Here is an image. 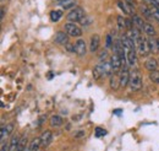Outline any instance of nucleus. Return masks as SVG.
Wrapping results in <instances>:
<instances>
[{
    "instance_id": "obj_1",
    "label": "nucleus",
    "mask_w": 159,
    "mask_h": 151,
    "mask_svg": "<svg viewBox=\"0 0 159 151\" xmlns=\"http://www.w3.org/2000/svg\"><path fill=\"white\" fill-rule=\"evenodd\" d=\"M130 89L131 91H139L142 87V76L139 69H134L130 74Z\"/></svg>"
},
{
    "instance_id": "obj_2",
    "label": "nucleus",
    "mask_w": 159,
    "mask_h": 151,
    "mask_svg": "<svg viewBox=\"0 0 159 151\" xmlns=\"http://www.w3.org/2000/svg\"><path fill=\"white\" fill-rule=\"evenodd\" d=\"M135 46H136V49L139 51V56H142V57H143V56H147V54L151 52L148 41L144 39L143 37H141V36L135 41Z\"/></svg>"
},
{
    "instance_id": "obj_3",
    "label": "nucleus",
    "mask_w": 159,
    "mask_h": 151,
    "mask_svg": "<svg viewBox=\"0 0 159 151\" xmlns=\"http://www.w3.org/2000/svg\"><path fill=\"white\" fill-rule=\"evenodd\" d=\"M84 17H86V14L82 7H74L67 15V20L70 22H81Z\"/></svg>"
},
{
    "instance_id": "obj_4",
    "label": "nucleus",
    "mask_w": 159,
    "mask_h": 151,
    "mask_svg": "<svg viewBox=\"0 0 159 151\" xmlns=\"http://www.w3.org/2000/svg\"><path fill=\"white\" fill-rule=\"evenodd\" d=\"M64 30H65V32H66L69 36H71V37H80V36L82 35L81 27L77 26L75 22H67V23H65Z\"/></svg>"
},
{
    "instance_id": "obj_5",
    "label": "nucleus",
    "mask_w": 159,
    "mask_h": 151,
    "mask_svg": "<svg viewBox=\"0 0 159 151\" xmlns=\"http://www.w3.org/2000/svg\"><path fill=\"white\" fill-rule=\"evenodd\" d=\"M120 86L121 87H125L129 82H130V71H129V68L127 66H124L120 71Z\"/></svg>"
},
{
    "instance_id": "obj_6",
    "label": "nucleus",
    "mask_w": 159,
    "mask_h": 151,
    "mask_svg": "<svg viewBox=\"0 0 159 151\" xmlns=\"http://www.w3.org/2000/svg\"><path fill=\"white\" fill-rule=\"evenodd\" d=\"M110 63H111V68H113V73L114 74H118L120 70H121V66H122V60H121V58L118 56V54H113V57H111V60H110Z\"/></svg>"
},
{
    "instance_id": "obj_7",
    "label": "nucleus",
    "mask_w": 159,
    "mask_h": 151,
    "mask_svg": "<svg viewBox=\"0 0 159 151\" xmlns=\"http://www.w3.org/2000/svg\"><path fill=\"white\" fill-rule=\"evenodd\" d=\"M98 68L100 69V71H102V74L104 76H108L110 75L111 73H113V68H111V63H110V60H105V61H102L99 65H97Z\"/></svg>"
},
{
    "instance_id": "obj_8",
    "label": "nucleus",
    "mask_w": 159,
    "mask_h": 151,
    "mask_svg": "<svg viewBox=\"0 0 159 151\" xmlns=\"http://www.w3.org/2000/svg\"><path fill=\"white\" fill-rule=\"evenodd\" d=\"M75 49H76V53L79 54L80 57L86 56V53H87L86 42H84L83 39H77V42L75 43Z\"/></svg>"
},
{
    "instance_id": "obj_9",
    "label": "nucleus",
    "mask_w": 159,
    "mask_h": 151,
    "mask_svg": "<svg viewBox=\"0 0 159 151\" xmlns=\"http://www.w3.org/2000/svg\"><path fill=\"white\" fill-rule=\"evenodd\" d=\"M99 44H100V37L98 35H93L91 37V42H89V51L92 53L97 52L98 48H99Z\"/></svg>"
},
{
    "instance_id": "obj_10",
    "label": "nucleus",
    "mask_w": 159,
    "mask_h": 151,
    "mask_svg": "<svg viewBox=\"0 0 159 151\" xmlns=\"http://www.w3.org/2000/svg\"><path fill=\"white\" fill-rule=\"evenodd\" d=\"M54 39H55V42L59 43V44H67V43H69V35H67L66 32L59 31V32H57Z\"/></svg>"
},
{
    "instance_id": "obj_11",
    "label": "nucleus",
    "mask_w": 159,
    "mask_h": 151,
    "mask_svg": "<svg viewBox=\"0 0 159 151\" xmlns=\"http://www.w3.org/2000/svg\"><path fill=\"white\" fill-rule=\"evenodd\" d=\"M157 68H158V60H157V59H154V58L147 59V61H146V69H147L148 71L157 70Z\"/></svg>"
},
{
    "instance_id": "obj_12",
    "label": "nucleus",
    "mask_w": 159,
    "mask_h": 151,
    "mask_svg": "<svg viewBox=\"0 0 159 151\" xmlns=\"http://www.w3.org/2000/svg\"><path fill=\"white\" fill-rule=\"evenodd\" d=\"M40 140H42V146H48V144L50 143L52 140V132L50 130H45L40 135Z\"/></svg>"
},
{
    "instance_id": "obj_13",
    "label": "nucleus",
    "mask_w": 159,
    "mask_h": 151,
    "mask_svg": "<svg viewBox=\"0 0 159 151\" xmlns=\"http://www.w3.org/2000/svg\"><path fill=\"white\" fill-rule=\"evenodd\" d=\"M135 51H136V49H131V51L126 52L127 63H129V65H131V66H134V65L136 64V52H135Z\"/></svg>"
},
{
    "instance_id": "obj_14",
    "label": "nucleus",
    "mask_w": 159,
    "mask_h": 151,
    "mask_svg": "<svg viewBox=\"0 0 159 151\" xmlns=\"http://www.w3.org/2000/svg\"><path fill=\"white\" fill-rule=\"evenodd\" d=\"M59 4L61 5L62 9L69 10V9H74L76 6V0H60Z\"/></svg>"
},
{
    "instance_id": "obj_15",
    "label": "nucleus",
    "mask_w": 159,
    "mask_h": 151,
    "mask_svg": "<svg viewBox=\"0 0 159 151\" xmlns=\"http://www.w3.org/2000/svg\"><path fill=\"white\" fill-rule=\"evenodd\" d=\"M143 31H144V33L148 35V36H154V35H156V30H154L153 25H151V23H148V22L144 23V26H143Z\"/></svg>"
},
{
    "instance_id": "obj_16",
    "label": "nucleus",
    "mask_w": 159,
    "mask_h": 151,
    "mask_svg": "<svg viewBox=\"0 0 159 151\" xmlns=\"http://www.w3.org/2000/svg\"><path fill=\"white\" fill-rule=\"evenodd\" d=\"M118 6H119L120 9H121L126 15L131 14V7L126 4V1H125V0H119V1H118Z\"/></svg>"
},
{
    "instance_id": "obj_17",
    "label": "nucleus",
    "mask_w": 159,
    "mask_h": 151,
    "mask_svg": "<svg viewBox=\"0 0 159 151\" xmlns=\"http://www.w3.org/2000/svg\"><path fill=\"white\" fill-rule=\"evenodd\" d=\"M19 144H20V138L17 135H14L11 138V141H10V151H16Z\"/></svg>"
},
{
    "instance_id": "obj_18",
    "label": "nucleus",
    "mask_w": 159,
    "mask_h": 151,
    "mask_svg": "<svg viewBox=\"0 0 159 151\" xmlns=\"http://www.w3.org/2000/svg\"><path fill=\"white\" fill-rule=\"evenodd\" d=\"M40 145H42L40 138H36V139H33L32 143L30 144V149H31V151H38V149L40 148Z\"/></svg>"
},
{
    "instance_id": "obj_19",
    "label": "nucleus",
    "mask_w": 159,
    "mask_h": 151,
    "mask_svg": "<svg viewBox=\"0 0 159 151\" xmlns=\"http://www.w3.org/2000/svg\"><path fill=\"white\" fill-rule=\"evenodd\" d=\"M62 124V118L60 115H53L50 118V125L52 127H60Z\"/></svg>"
},
{
    "instance_id": "obj_20",
    "label": "nucleus",
    "mask_w": 159,
    "mask_h": 151,
    "mask_svg": "<svg viewBox=\"0 0 159 151\" xmlns=\"http://www.w3.org/2000/svg\"><path fill=\"white\" fill-rule=\"evenodd\" d=\"M132 22H134V26L137 27V28H143V26H144V23H146V22H143V20L141 19L139 16H137V15H134V16H132Z\"/></svg>"
},
{
    "instance_id": "obj_21",
    "label": "nucleus",
    "mask_w": 159,
    "mask_h": 151,
    "mask_svg": "<svg viewBox=\"0 0 159 151\" xmlns=\"http://www.w3.org/2000/svg\"><path fill=\"white\" fill-rule=\"evenodd\" d=\"M110 87H111L113 90H118L119 87H121V86H120V79L116 77L115 74H114V76H111V79H110Z\"/></svg>"
},
{
    "instance_id": "obj_22",
    "label": "nucleus",
    "mask_w": 159,
    "mask_h": 151,
    "mask_svg": "<svg viewBox=\"0 0 159 151\" xmlns=\"http://www.w3.org/2000/svg\"><path fill=\"white\" fill-rule=\"evenodd\" d=\"M61 16H62V11H60V10H54L50 12V20L53 22H58L61 19Z\"/></svg>"
},
{
    "instance_id": "obj_23",
    "label": "nucleus",
    "mask_w": 159,
    "mask_h": 151,
    "mask_svg": "<svg viewBox=\"0 0 159 151\" xmlns=\"http://www.w3.org/2000/svg\"><path fill=\"white\" fill-rule=\"evenodd\" d=\"M149 9H151V12H152L153 20H157V21H159V6L151 5V6H149Z\"/></svg>"
},
{
    "instance_id": "obj_24",
    "label": "nucleus",
    "mask_w": 159,
    "mask_h": 151,
    "mask_svg": "<svg viewBox=\"0 0 159 151\" xmlns=\"http://www.w3.org/2000/svg\"><path fill=\"white\" fill-rule=\"evenodd\" d=\"M149 79L154 84H159V71L158 70H153V71H149Z\"/></svg>"
},
{
    "instance_id": "obj_25",
    "label": "nucleus",
    "mask_w": 159,
    "mask_h": 151,
    "mask_svg": "<svg viewBox=\"0 0 159 151\" xmlns=\"http://www.w3.org/2000/svg\"><path fill=\"white\" fill-rule=\"evenodd\" d=\"M139 9H141V12H142V14H143V15H144L147 19H153L152 12H151V9H149L148 6H143V5H142Z\"/></svg>"
},
{
    "instance_id": "obj_26",
    "label": "nucleus",
    "mask_w": 159,
    "mask_h": 151,
    "mask_svg": "<svg viewBox=\"0 0 159 151\" xmlns=\"http://www.w3.org/2000/svg\"><path fill=\"white\" fill-rule=\"evenodd\" d=\"M118 26H119L120 30L127 28V20L124 19L122 16H118Z\"/></svg>"
},
{
    "instance_id": "obj_27",
    "label": "nucleus",
    "mask_w": 159,
    "mask_h": 151,
    "mask_svg": "<svg viewBox=\"0 0 159 151\" xmlns=\"http://www.w3.org/2000/svg\"><path fill=\"white\" fill-rule=\"evenodd\" d=\"M148 43H149V49L151 52H157L158 51V43H157V39H148Z\"/></svg>"
},
{
    "instance_id": "obj_28",
    "label": "nucleus",
    "mask_w": 159,
    "mask_h": 151,
    "mask_svg": "<svg viewBox=\"0 0 159 151\" xmlns=\"http://www.w3.org/2000/svg\"><path fill=\"white\" fill-rule=\"evenodd\" d=\"M26 144H27V138H26V136L21 138L20 144H19V146H17L16 151H25V149H26Z\"/></svg>"
},
{
    "instance_id": "obj_29",
    "label": "nucleus",
    "mask_w": 159,
    "mask_h": 151,
    "mask_svg": "<svg viewBox=\"0 0 159 151\" xmlns=\"http://www.w3.org/2000/svg\"><path fill=\"white\" fill-rule=\"evenodd\" d=\"M107 134V130L105 129H103V128H96V133H94V135H96V138H102V136H104Z\"/></svg>"
},
{
    "instance_id": "obj_30",
    "label": "nucleus",
    "mask_w": 159,
    "mask_h": 151,
    "mask_svg": "<svg viewBox=\"0 0 159 151\" xmlns=\"http://www.w3.org/2000/svg\"><path fill=\"white\" fill-rule=\"evenodd\" d=\"M108 58V51L107 49H104V51H102L99 54V59L100 61H105V59Z\"/></svg>"
},
{
    "instance_id": "obj_31",
    "label": "nucleus",
    "mask_w": 159,
    "mask_h": 151,
    "mask_svg": "<svg viewBox=\"0 0 159 151\" xmlns=\"http://www.w3.org/2000/svg\"><path fill=\"white\" fill-rule=\"evenodd\" d=\"M0 151H10V145H7V144L5 143V140H4V141H1V148H0Z\"/></svg>"
},
{
    "instance_id": "obj_32",
    "label": "nucleus",
    "mask_w": 159,
    "mask_h": 151,
    "mask_svg": "<svg viewBox=\"0 0 159 151\" xmlns=\"http://www.w3.org/2000/svg\"><path fill=\"white\" fill-rule=\"evenodd\" d=\"M113 44V39H111V36L110 35H107V49H109Z\"/></svg>"
},
{
    "instance_id": "obj_33",
    "label": "nucleus",
    "mask_w": 159,
    "mask_h": 151,
    "mask_svg": "<svg viewBox=\"0 0 159 151\" xmlns=\"http://www.w3.org/2000/svg\"><path fill=\"white\" fill-rule=\"evenodd\" d=\"M6 135H7V132H6L5 127H2V128H1V141H4V140L6 139Z\"/></svg>"
},
{
    "instance_id": "obj_34",
    "label": "nucleus",
    "mask_w": 159,
    "mask_h": 151,
    "mask_svg": "<svg viewBox=\"0 0 159 151\" xmlns=\"http://www.w3.org/2000/svg\"><path fill=\"white\" fill-rule=\"evenodd\" d=\"M5 129H6L7 134H10V133L14 130V124H11V123H10V124H7V125L5 127Z\"/></svg>"
},
{
    "instance_id": "obj_35",
    "label": "nucleus",
    "mask_w": 159,
    "mask_h": 151,
    "mask_svg": "<svg viewBox=\"0 0 159 151\" xmlns=\"http://www.w3.org/2000/svg\"><path fill=\"white\" fill-rule=\"evenodd\" d=\"M66 46V48H67V51L69 52H76V49H75V46H72V44H65Z\"/></svg>"
},
{
    "instance_id": "obj_36",
    "label": "nucleus",
    "mask_w": 159,
    "mask_h": 151,
    "mask_svg": "<svg viewBox=\"0 0 159 151\" xmlns=\"http://www.w3.org/2000/svg\"><path fill=\"white\" fill-rule=\"evenodd\" d=\"M125 1H126V4H127L131 9L135 7V5H136V4H135V0H125Z\"/></svg>"
},
{
    "instance_id": "obj_37",
    "label": "nucleus",
    "mask_w": 159,
    "mask_h": 151,
    "mask_svg": "<svg viewBox=\"0 0 159 151\" xmlns=\"http://www.w3.org/2000/svg\"><path fill=\"white\" fill-rule=\"evenodd\" d=\"M4 12H5V9L2 7V9H1V19H4Z\"/></svg>"
},
{
    "instance_id": "obj_38",
    "label": "nucleus",
    "mask_w": 159,
    "mask_h": 151,
    "mask_svg": "<svg viewBox=\"0 0 159 151\" xmlns=\"http://www.w3.org/2000/svg\"><path fill=\"white\" fill-rule=\"evenodd\" d=\"M157 43H158V51H159V38H157Z\"/></svg>"
},
{
    "instance_id": "obj_39",
    "label": "nucleus",
    "mask_w": 159,
    "mask_h": 151,
    "mask_svg": "<svg viewBox=\"0 0 159 151\" xmlns=\"http://www.w3.org/2000/svg\"><path fill=\"white\" fill-rule=\"evenodd\" d=\"M158 65H159V59H158Z\"/></svg>"
},
{
    "instance_id": "obj_40",
    "label": "nucleus",
    "mask_w": 159,
    "mask_h": 151,
    "mask_svg": "<svg viewBox=\"0 0 159 151\" xmlns=\"http://www.w3.org/2000/svg\"><path fill=\"white\" fill-rule=\"evenodd\" d=\"M2 1H4V0H2Z\"/></svg>"
}]
</instances>
